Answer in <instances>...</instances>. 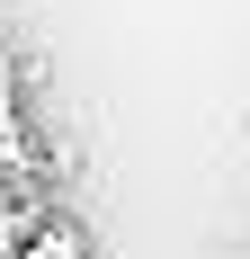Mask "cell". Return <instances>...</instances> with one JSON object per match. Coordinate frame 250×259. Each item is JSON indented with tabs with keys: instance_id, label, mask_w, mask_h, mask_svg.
I'll return each instance as SVG.
<instances>
[{
	"instance_id": "6da1fadb",
	"label": "cell",
	"mask_w": 250,
	"mask_h": 259,
	"mask_svg": "<svg viewBox=\"0 0 250 259\" xmlns=\"http://www.w3.org/2000/svg\"><path fill=\"white\" fill-rule=\"evenodd\" d=\"M27 250H36V259H90V241H80V224H72V214L54 206V214H45V233L27 241Z\"/></svg>"
},
{
	"instance_id": "7a4b0ae2",
	"label": "cell",
	"mask_w": 250,
	"mask_h": 259,
	"mask_svg": "<svg viewBox=\"0 0 250 259\" xmlns=\"http://www.w3.org/2000/svg\"><path fill=\"white\" fill-rule=\"evenodd\" d=\"M27 259H36V250H27Z\"/></svg>"
}]
</instances>
